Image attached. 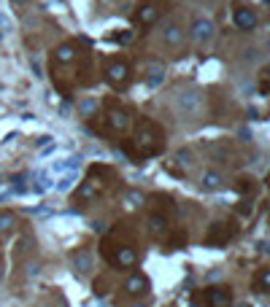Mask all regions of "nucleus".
Segmentation results:
<instances>
[{"mask_svg":"<svg viewBox=\"0 0 270 307\" xmlns=\"http://www.w3.org/2000/svg\"><path fill=\"white\" fill-rule=\"evenodd\" d=\"M103 189H105V181H100V178H95V175L89 172V178H87V181H84L81 186H78L73 197L78 199V202H89V199H95Z\"/></svg>","mask_w":270,"mask_h":307,"instance_id":"nucleus-9","label":"nucleus"},{"mask_svg":"<svg viewBox=\"0 0 270 307\" xmlns=\"http://www.w3.org/2000/svg\"><path fill=\"white\" fill-rule=\"evenodd\" d=\"M130 38H133V32H116V35H114V41H116V43H127Z\"/></svg>","mask_w":270,"mask_h":307,"instance_id":"nucleus-23","label":"nucleus"},{"mask_svg":"<svg viewBox=\"0 0 270 307\" xmlns=\"http://www.w3.org/2000/svg\"><path fill=\"white\" fill-rule=\"evenodd\" d=\"M268 289H270V270H268V267H262V270L254 275V291L257 294H265Z\"/></svg>","mask_w":270,"mask_h":307,"instance_id":"nucleus-18","label":"nucleus"},{"mask_svg":"<svg viewBox=\"0 0 270 307\" xmlns=\"http://www.w3.org/2000/svg\"><path fill=\"white\" fill-rule=\"evenodd\" d=\"M222 183H225V178H222V172H216V170H208L206 175H203V189H208V191L219 189Z\"/></svg>","mask_w":270,"mask_h":307,"instance_id":"nucleus-19","label":"nucleus"},{"mask_svg":"<svg viewBox=\"0 0 270 307\" xmlns=\"http://www.w3.org/2000/svg\"><path fill=\"white\" fill-rule=\"evenodd\" d=\"M149 229H151V235H154V237L165 235V232H168V216H162V213H151V216H149Z\"/></svg>","mask_w":270,"mask_h":307,"instance_id":"nucleus-17","label":"nucleus"},{"mask_svg":"<svg viewBox=\"0 0 270 307\" xmlns=\"http://www.w3.org/2000/svg\"><path fill=\"white\" fill-rule=\"evenodd\" d=\"M179 108L184 113H189V116H197L200 113V95L197 92H187V95L179 97Z\"/></svg>","mask_w":270,"mask_h":307,"instance_id":"nucleus-15","label":"nucleus"},{"mask_svg":"<svg viewBox=\"0 0 270 307\" xmlns=\"http://www.w3.org/2000/svg\"><path fill=\"white\" fill-rule=\"evenodd\" d=\"M103 124H105V132H108V135H122V132L130 130L133 116H130V111L124 108V105L108 100V103H105V113H103Z\"/></svg>","mask_w":270,"mask_h":307,"instance_id":"nucleus-2","label":"nucleus"},{"mask_svg":"<svg viewBox=\"0 0 270 307\" xmlns=\"http://www.w3.org/2000/svg\"><path fill=\"white\" fill-rule=\"evenodd\" d=\"M197 302L203 307H230L233 305V291L227 286H211L197 297Z\"/></svg>","mask_w":270,"mask_h":307,"instance_id":"nucleus-6","label":"nucleus"},{"mask_svg":"<svg viewBox=\"0 0 270 307\" xmlns=\"http://www.w3.org/2000/svg\"><path fill=\"white\" fill-rule=\"evenodd\" d=\"M238 235V226L235 221H214L206 235V245H214V248H219V245H227L230 240Z\"/></svg>","mask_w":270,"mask_h":307,"instance_id":"nucleus-5","label":"nucleus"},{"mask_svg":"<svg viewBox=\"0 0 270 307\" xmlns=\"http://www.w3.org/2000/svg\"><path fill=\"white\" fill-rule=\"evenodd\" d=\"M162 11H165V0H141L133 11V24L146 30L162 16Z\"/></svg>","mask_w":270,"mask_h":307,"instance_id":"nucleus-3","label":"nucleus"},{"mask_svg":"<svg viewBox=\"0 0 270 307\" xmlns=\"http://www.w3.org/2000/svg\"><path fill=\"white\" fill-rule=\"evenodd\" d=\"M0 272H3V256H0Z\"/></svg>","mask_w":270,"mask_h":307,"instance_id":"nucleus-26","label":"nucleus"},{"mask_svg":"<svg viewBox=\"0 0 270 307\" xmlns=\"http://www.w3.org/2000/svg\"><path fill=\"white\" fill-rule=\"evenodd\" d=\"M162 76H165V65L160 62V59H149L146 62V81L151 86L162 84Z\"/></svg>","mask_w":270,"mask_h":307,"instance_id":"nucleus-16","label":"nucleus"},{"mask_svg":"<svg viewBox=\"0 0 270 307\" xmlns=\"http://www.w3.org/2000/svg\"><path fill=\"white\" fill-rule=\"evenodd\" d=\"M189 35H192L195 43H208L211 38H214V22L211 19H195L192 22V30H189Z\"/></svg>","mask_w":270,"mask_h":307,"instance_id":"nucleus-11","label":"nucleus"},{"mask_svg":"<svg viewBox=\"0 0 270 307\" xmlns=\"http://www.w3.org/2000/svg\"><path fill=\"white\" fill-rule=\"evenodd\" d=\"M14 229H16V218L11 213L0 210V235H11Z\"/></svg>","mask_w":270,"mask_h":307,"instance_id":"nucleus-20","label":"nucleus"},{"mask_svg":"<svg viewBox=\"0 0 270 307\" xmlns=\"http://www.w3.org/2000/svg\"><path fill=\"white\" fill-rule=\"evenodd\" d=\"M78 59H84V51H81V43L76 41H65L62 46L54 49V57H51V65H73Z\"/></svg>","mask_w":270,"mask_h":307,"instance_id":"nucleus-7","label":"nucleus"},{"mask_svg":"<svg viewBox=\"0 0 270 307\" xmlns=\"http://www.w3.org/2000/svg\"><path fill=\"white\" fill-rule=\"evenodd\" d=\"M133 307H143V305H133Z\"/></svg>","mask_w":270,"mask_h":307,"instance_id":"nucleus-27","label":"nucleus"},{"mask_svg":"<svg viewBox=\"0 0 270 307\" xmlns=\"http://www.w3.org/2000/svg\"><path fill=\"white\" fill-rule=\"evenodd\" d=\"M124 149H127V154L135 162L143 156H154V154H160L165 149V132H162V127L157 122H151V119H138L135 132Z\"/></svg>","mask_w":270,"mask_h":307,"instance_id":"nucleus-1","label":"nucleus"},{"mask_svg":"<svg viewBox=\"0 0 270 307\" xmlns=\"http://www.w3.org/2000/svg\"><path fill=\"white\" fill-rule=\"evenodd\" d=\"M254 189H257V183H254V178H238V191L241 194H254Z\"/></svg>","mask_w":270,"mask_h":307,"instance_id":"nucleus-21","label":"nucleus"},{"mask_svg":"<svg viewBox=\"0 0 270 307\" xmlns=\"http://www.w3.org/2000/svg\"><path fill=\"white\" fill-rule=\"evenodd\" d=\"M14 5H24V3H30V0H11Z\"/></svg>","mask_w":270,"mask_h":307,"instance_id":"nucleus-25","label":"nucleus"},{"mask_svg":"<svg viewBox=\"0 0 270 307\" xmlns=\"http://www.w3.org/2000/svg\"><path fill=\"white\" fill-rule=\"evenodd\" d=\"M11 191H14L11 189V181H0V199H3L5 194H11Z\"/></svg>","mask_w":270,"mask_h":307,"instance_id":"nucleus-22","label":"nucleus"},{"mask_svg":"<svg viewBox=\"0 0 270 307\" xmlns=\"http://www.w3.org/2000/svg\"><path fill=\"white\" fill-rule=\"evenodd\" d=\"M92 264H95V256H92L89 248H81L73 253V270L78 272V275H87V272L92 270Z\"/></svg>","mask_w":270,"mask_h":307,"instance_id":"nucleus-13","label":"nucleus"},{"mask_svg":"<svg viewBox=\"0 0 270 307\" xmlns=\"http://www.w3.org/2000/svg\"><path fill=\"white\" fill-rule=\"evenodd\" d=\"M260 92L268 95V70H262V81H260Z\"/></svg>","mask_w":270,"mask_h":307,"instance_id":"nucleus-24","label":"nucleus"},{"mask_svg":"<svg viewBox=\"0 0 270 307\" xmlns=\"http://www.w3.org/2000/svg\"><path fill=\"white\" fill-rule=\"evenodd\" d=\"M162 41L168 46H181L184 43V27L176 19H168L165 24H162Z\"/></svg>","mask_w":270,"mask_h":307,"instance_id":"nucleus-12","label":"nucleus"},{"mask_svg":"<svg viewBox=\"0 0 270 307\" xmlns=\"http://www.w3.org/2000/svg\"><path fill=\"white\" fill-rule=\"evenodd\" d=\"M103 253L108 256V262L114 264L116 270H130V267H135V262H138V253L130 248V245H119L116 251L103 248Z\"/></svg>","mask_w":270,"mask_h":307,"instance_id":"nucleus-8","label":"nucleus"},{"mask_svg":"<svg viewBox=\"0 0 270 307\" xmlns=\"http://www.w3.org/2000/svg\"><path fill=\"white\" fill-rule=\"evenodd\" d=\"M124 291H127L130 297H143V294L149 291V280L143 275H130L127 283H124Z\"/></svg>","mask_w":270,"mask_h":307,"instance_id":"nucleus-14","label":"nucleus"},{"mask_svg":"<svg viewBox=\"0 0 270 307\" xmlns=\"http://www.w3.org/2000/svg\"><path fill=\"white\" fill-rule=\"evenodd\" d=\"M130 76H133V70H130V62L127 59H108L105 62V81H108L114 89H124V86L130 84Z\"/></svg>","mask_w":270,"mask_h":307,"instance_id":"nucleus-4","label":"nucleus"},{"mask_svg":"<svg viewBox=\"0 0 270 307\" xmlns=\"http://www.w3.org/2000/svg\"><path fill=\"white\" fill-rule=\"evenodd\" d=\"M233 22L238 30H254L257 27V11L252 5H235V14H233Z\"/></svg>","mask_w":270,"mask_h":307,"instance_id":"nucleus-10","label":"nucleus"}]
</instances>
